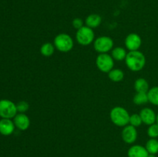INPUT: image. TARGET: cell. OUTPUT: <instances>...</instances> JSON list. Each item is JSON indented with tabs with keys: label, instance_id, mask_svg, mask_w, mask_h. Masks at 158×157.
I'll use <instances>...</instances> for the list:
<instances>
[{
	"label": "cell",
	"instance_id": "277c9868",
	"mask_svg": "<svg viewBox=\"0 0 158 157\" xmlns=\"http://www.w3.org/2000/svg\"><path fill=\"white\" fill-rule=\"evenodd\" d=\"M94 32L93 29L88 26H83L81 29H78L76 34V39L79 44L82 46H89L94 42Z\"/></svg>",
	"mask_w": 158,
	"mask_h": 157
},
{
	"label": "cell",
	"instance_id": "ac0fdd59",
	"mask_svg": "<svg viewBox=\"0 0 158 157\" xmlns=\"http://www.w3.org/2000/svg\"><path fill=\"white\" fill-rule=\"evenodd\" d=\"M55 46L50 42H46L40 47V53L46 57H49L53 55L55 52Z\"/></svg>",
	"mask_w": 158,
	"mask_h": 157
},
{
	"label": "cell",
	"instance_id": "ffe728a7",
	"mask_svg": "<svg viewBox=\"0 0 158 157\" xmlns=\"http://www.w3.org/2000/svg\"><path fill=\"white\" fill-rule=\"evenodd\" d=\"M145 148L150 154H157L158 152V140L151 138L147 142Z\"/></svg>",
	"mask_w": 158,
	"mask_h": 157
},
{
	"label": "cell",
	"instance_id": "6da1fadb",
	"mask_svg": "<svg viewBox=\"0 0 158 157\" xmlns=\"http://www.w3.org/2000/svg\"><path fill=\"white\" fill-rule=\"evenodd\" d=\"M125 62L130 70L133 72H138L144 67L146 64V58L139 50L130 51L125 58Z\"/></svg>",
	"mask_w": 158,
	"mask_h": 157
},
{
	"label": "cell",
	"instance_id": "ba28073f",
	"mask_svg": "<svg viewBox=\"0 0 158 157\" xmlns=\"http://www.w3.org/2000/svg\"><path fill=\"white\" fill-rule=\"evenodd\" d=\"M142 44V39L137 33H131L125 38V46L130 51L139 50Z\"/></svg>",
	"mask_w": 158,
	"mask_h": 157
},
{
	"label": "cell",
	"instance_id": "52a82bcc",
	"mask_svg": "<svg viewBox=\"0 0 158 157\" xmlns=\"http://www.w3.org/2000/svg\"><path fill=\"white\" fill-rule=\"evenodd\" d=\"M16 105L9 100H1L0 101V116L4 119L13 118L16 115Z\"/></svg>",
	"mask_w": 158,
	"mask_h": 157
},
{
	"label": "cell",
	"instance_id": "3957f363",
	"mask_svg": "<svg viewBox=\"0 0 158 157\" xmlns=\"http://www.w3.org/2000/svg\"><path fill=\"white\" fill-rule=\"evenodd\" d=\"M73 40L72 37L66 33H60L54 38L56 49L62 52H68L73 48Z\"/></svg>",
	"mask_w": 158,
	"mask_h": 157
},
{
	"label": "cell",
	"instance_id": "d6986e66",
	"mask_svg": "<svg viewBox=\"0 0 158 157\" xmlns=\"http://www.w3.org/2000/svg\"><path fill=\"white\" fill-rule=\"evenodd\" d=\"M133 102L137 106L146 104L148 102H149L148 92H137V94L134 96Z\"/></svg>",
	"mask_w": 158,
	"mask_h": 157
},
{
	"label": "cell",
	"instance_id": "603a6c76",
	"mask_svg": "<svg viewBox=\"0 0 158 157\" xmlns=\"http://www.w3.org/2000/svg\"><path fill=\"white\" fill-rule=\"evenodd\" d=\"M148 134L151 138L156 139L158 137V124L154 123L151 125L148 129Z\"/></svg>",
	"mask_w": 158,
	"mask_h": 157
},
{
	"label": "cell",
	"instance_id": "e0dca14e",
	"mask_svg": "<svg viewBox=\"0 0 158 157\" xmlns=\"http://www.w3.org/2000/svg\"><path fill=\"white\" fill-rule=\"evenodd\" d=\"M127 53L126 50L122 47H116L112 49V52H111V56L113 57L114 60L117 61H122V60L126 58Z\"/></svg>",
	"mask_w": 158,
	"mask_h": 157
},
{
	"label": "cell",
	"instance_id": "4fadbf2b",
	"mask_svg": "<svg viewBox=\"0 0 158 157\" xmlns=\"http://www.w3.org/2000/svg\"><path fill=\"white\" fill-rule=\"evenodd\" d=\"M15 124L9 119H3L0 121V133L9 135L13 132Z\"/></svg>",
	"mask_w": 158,
	"mask_h": 157
},
{
	"label": "cell",
	"instance_id": "5bb4252c",
	"mask_svg": "<svg viewBox=\"0 0 158 157\" xmlns=\"http://www.w3.org/2000/svg\"><path fill=\"white\" fill-rule=\"evenodd\" d=\"M86 26L91 29L97 28L101 24L102 18L98 14H90L86 18Z\"/></svg>",
	"mask_w": 158,
	"mask_h": 157
},
{
	"label": "cell",
	"instance_id": "7c38bea8",
	"mask_svg": "<svg viewBox=\"0 0 158 157\" xmlns=\"http://www.w3.org/2000/svg\"><path fill=\"white\" fill-rule=\"evenodd\" d=\"M149 152L147 149L140 145L131 146L127 152L128 157H148Z\"/></svg>",
	"mask_w": 158,
	"mask_h": 157
},
{
	"label": "cell",
	"instance_id": "cb8c5ba5",
	"mask_svg": "<svg viewBox=\"0 0 158 157\" xmlns=\"http://www.w3.org/2000/svg\"><path fill=\"white\" fill-rule=\"evenodd\" d=\"M16 108L18 112H19L20 113H24V112L28 111V109L29 108V105L27 102L21 101L16 105Z\"/></svg>",
	"mask_w": 158,
	"mask_h": 157
},
{
	"label": "cell",
	"instance_id": "44dd1931",
	"mask_svg": "<svg viewBox=\"0 0 158 157\" xmlns=\"http://www.w3.org/2000/svg\"><path fill=\"white\" fill-rule=\"evenodd\" d=\"M148 99L152 104L158 106V86L151 88L148 92Z\"/></svg>",
	"mask_w": 158,
	"mask_h": 157
},
{
	"label": "cell",
	"instance_id": "8fae6325",
	"mask_svg": "<svg viewBox=\"0 0 158 157\" xmlns=\"http://www.w3.org/2000/svg\"><path fill=\"white\" fill-rule=\"evenodd\" d=\"M14 124L20 130H26L30 126V120L26 114L20 113L14 118Z\"/></svg>",
	"mask_w": 158,
	"mask_h": 157
},
{
	"label": "cell",
	"instance_id": "7402d4cb",
	"mask_svg": "<svg viewBox=\"0 0 158 157\" xmlns=\"http://www.w3.org/2000/svg\"><path fill=\"white\" fill-rule=\"evenodd\" d=\"M129 123L131 126H134V127H138V126H140L143 123L140 114H133V115H131L130 116Z\"/></svg>",
	"mask_w": 158,
	"mask_h": 157
},
{
	"label": "cell",
	"instance_id": "9a60e30c",
	"mask_svg": "<svg viewBox=\"0 0 158 157\" xmlns=\"http://www.w3.org/2000/svg\"><path fill=\"white\" fill-rule=\"evenodd\" d=\"M134 89L137 92H148L149 91L148 82L143 78H139L134 83Z\"/></svg>",
	"mask_w": 158,
	"mask_h": 157
},
{
	"label": "cell",
	"instance_id": "9c48e42d",
	"mask_svg": "<svg viewBox=\"0 0 158 157\" xmlns=\"http://www.w3.org/2000/svg\"><path fill=\"white\" fill-rule=\"evenodd\" d=\"M122 139L127 144H132L135 143L137 139V131L136 127L127 125L124 126L122 131Z\"/></svg>",
	"mask_w": 158,
	"mask_h": 157
},
{
	"label": "cell",
	"instance_id": "4316f807",
	"mask_svg": "<svg viewBox=\"0 0 158 157\" xmlns=\"http://www.w3.org/2000/svg\"><path fill=\"white\" fill-rule=\"evenodd\" d=\"M156 122H157V123L158 124V114H157V121H156Z\"/></svg>",
	"mask_w": 158,
	"mask_h": 157
},
{
	"label": "cell",
	"instance_id": "d4e9b609",
	"mask_svg": "<svg viewBox=\"0 0 158 157\" xmlns=\"http://www.w3.org/2000/svg\"><path fill=\"white\" fill-rule=\"evenodd\" d=\"M72 25L76 29H77V30H78V29H81L82 27H83V22L81 18H76L73 20Z\"/></svg>",
	"mask_w": 158,
	"mask_h": 157
},
{
	"label": "cell",
	"instance_id": "8992f818",
	"mask_svg": "<svg viewBox=\"0 0 158 157\" xmlns=\"http://www.w3.org/2000/svg\"><path fill=\"white\" fill-rule=\"evenodd\" d=\"M94 47L100 54L107 53L114 48V40L110 37L106 35L98 37L94 42Z\"/></svg>",
	"mask_w": 158,
	"mask_h": 157
},
{
	"label": "cell",
	"instance_id": "5b68a950",
	"mask_svg": "<svg viewBox=\"0 0 158 157\" xmlns=\"http://www.w3.org/2000/svg\"><path fill=\"white\" fill-rule=\"evenodd\" d=\"M96 65L99 70L108 73L114 68V59L109 54L101 53L96 58Z\"/></svg>",
	"mask_w": 158,
	"mask_h": 157
},
{
	"label": "cell",
	"instance_id": "30bf717a",
	"mask_svg": "<svg viewBox=\"0 0 158 157\" xmlns=\"http://www.w3.org/2000/svg\"><path fill=\"white\" fill-rule=\"evenodd\" d=\"M140 115L143 123L148 126L154 124L157 121V115L155 112L150 108H144L142 109L140 112Z\"/></svg>",
	"mask_w": 158,
	"mask_h": 157
},
{
	"label": "cell",
	"instance_id": "7a4b0ae2",
	"mask_svg": "<svg viewBox=\"0 0 158 157\" xmlns=\"http://www.w3.org/2000/svg\"><path fill=\"white\" fill-rule=\"evenodd\" d=\"M129 112L126 109L121 106L114 107L110 111V117L114 125L120 127H124L129 124L130 121Z\"/></svg>",
	"mask_w": 158,
	"mask_h": 157
},
{
	"label": "cell",
	"instance_id": "484cf974",
	"mask_svg": "<svg viewBox=\"0 0 158 157\" xmlns=\"http://www.w3.org/2000/svg\"><path fill=\"white\" fill-rule=\"evenodd\" d=\"M148 157H156V155H155V154H150L149 153V155H148Z\"/></svg>",
	"mask_w": 158,
	"mask_h": 157
},
{
	"label": "cell",
	"instance_id": "2e32d148",
	"mask_svg": "<svg viewBox=\"0 0 158 157\" xmlns=\"http://www.w3.org/2000/svg\"><path fill=\"white\" fill-rule=\"evenodd\" d=\"M108 77L111 81L114 83H119L123 79L124 73L120 69H113L112 70L108 72Z\"/></svg>",
	"mask_w": 158,
	"mask_h": 157
}]
</instances>
